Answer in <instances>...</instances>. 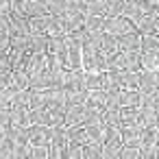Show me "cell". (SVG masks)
Instances as JSON below:
<instances>
[{"instance_id":"obj_18","label":"cell","mask_w":159,"mask_h":159,"mask_svg":"<svg viewBox=\"0 0 159 159\" xmlns=\"http://www.w3.org/2000/svg\"><path fill=\"white\" fill-rule=\"evenodd\" d=\"M46 46H48V35L46 33H31L29 35V50L31 52H46Z\"/></svg>"},{"instance_id":"obj_19","label":"cell","mask_w":159,"mask_h":159,"mask_svg":"<svg viewBox=\"0 0 159 159\" xmlns=\"http://www.w3.org/2000/svg\"><path fill=\"white\" fill-rule=\"evenodd\" d=\"M50 146L57 150H63L68 146V137H66V126H55L50 129Z\"/></svg>"},{"instance_id":"obj_44","label":"cell","mask_w":159,"mask_h":159,"mask_svg":"<svg viewBox=\"0 0 159 159\" xmlns=\"http://www.w3.org/2000/svg\"><path fill=\"white\" fill-rule=\"evenodd\" d=\"M144 2H146V5H150V7H155V9H157V2H159V0H144Z\"/></svg>"},{"instance_id":"obj_28","label":"cell","mask_w":159,"mask_h":159,"mask_svg":"<svg viewBox=\"0 0 159 159\" xmlns=\"http://www.w3.org/2000/svg\"><path fill=\"white\" fill-rule=\"evenodd\" d=\"M102 24H105V18L102 16H85L83 29L87 33H98V31H102Z\"/></svg>"},{"instance_id":"obj_43","label":"cell","mask_w":159,"mask_h":159,"mask_svg":"<svg viewBox=\"0 0 159 159\" xmlns=\"http://www.w3.org/2000/svg\"><path fill=\"white\" fill-rule=\"evenodd\" d=\"M9 126V111L0 109V129H7Z\"/></svg>"},{"instance_id":"obj_36","label":"cell","mask_w":159,"mask_h":159,"mask_svg":"<svg viewBox=\"0 0 159 159\" xmlns=\"http://www.w3.org/2000/svg\"><path fill=\"white\" fill-rule=\"evenodd\" d=\"M42 105H44L42 92H33V89H31V96H29V109H42Z\"/></svg>"},{"instance_id":"obj_14","label":"cell","mask_w":159,"mask_h":159,"mask_svg":"<svg viewBox=\"0 0 159 159\" xmlns=\"http://www.w3.org/2000/svg\"><path fill=\"white\" fill-rule=\"evenodd\" d=\"M66 137L70 144H76V146H87L89 144V135H87V129L81 124V126H70L66 129Z\"/></svg>"},{"instance_id":"obj_6","label":"cell","mask_w":159,"mask_h":159,"mask_svg":"<svg viewBox=\"0 0 159 159\" xmlns=\"http://www.w3.org/2000/svg\"><path fill=\"white\" fill-rule=\"evenodd\" d=\"M105 102H107V92H102V89H92V92H87V98H85L83 107L89 109V111L102 113V111H105Z\"/></svg>"},{"instance_id":"obj_31","label":"cell","mask_w":159,"mask_h":159,"mask_svg":"<svg viewBox=\"0 0 159 159\" xmlns=\"http://www.w3.org/2000/svg\"><path fill=\"white\" fill-rule=\"evenodd\" d=\"M107 70H124V52L122 50H118V52L107 57Z\"/></svg>"},{"instance_id":"obj_37","label":"cell","mask_w":159,"mask_h":159,"mask_svg":"<svg viewBox=\"0 0 159 159\" xmlns=\"http://www.w3.org/2000/svg\"><path fill=\"white\" fill-rule=\"evenodd\" d=\"M139 159H157V146H139Z\"/></svg>"},{"instance_id":"obj_45","label":"cell","mask_w":159,"mask_h":159,"mask_svg":"<svg viewBox=\"0 0 159 159\" xmlns=\"http://www.w3.org/2000/svg\"><path fill=\"white\" fill-rule=\"evenodd\" d=\"M5 139V129H0V142Z\"/></svg>"},{"instance_id":"obj_3","label":"cell","mask_w":159,"mask_h":159,"mask_svg":"<svg viewBox=\"0 0 159 159\" xmlns=\"http://www.w3.org/2000/svg\"><path fill=\"white\" fill-rule=\"evenodd\" d=\"M135 31L133 24L124 18V16H116V18H105V24H102V33H109L113 37H122L126 33Z\"/></svg>"},{"instance_id":"obj_24","label":"cell","mask_w":159,"mask_h":159,"mask_svg":"<svg viewBox=\"0 0 159 159\" xmlns=\"http://www.w3.org/2000/svg\"><path fill=\"white\" fill-rule=\"evenodd\" d=\"M120 85H122V89H137V85H139V72H124L122 70Z\"/></svg>"},{"instance_id":"obj_11","label":"cell","mask_w":159,"mask_h":159,"mask_svg":"<svg viewBox=\"0 0 159 159\" xmlns=\"http://www.w3.org/2000/svg\"><path fill=\"white\" fill-rule=\"evenodd\" d=\"M137 92L142 96L146 94H155L157 92V72H139V85Z\"/></svg>"},{"instance_id":"obj_9","label":"cell","mask_w":159,"mask_h":159,"mask_svg":"<svg viewBox=\"0 0 159 159\" xmlns=\"http://www.w3.org/2000/svg\"><path fill=\"white\" fill-rule=\"evenodd\" d=\"M44 70H46V55H42V52H33V55L29 57V61H26L24 72L29 74V79H33V76L42 74Z\"/></svg>"},{"instance_id":"obj_35","label":"cell","mask_w":159,"mask_h":159,"mask_svg":"<svg viewBox=\"0 0 159 159\" xmlns=\"http://www.w3.org/2000/svg\"><path fill=\"white\" fill-rule=\"evenodd\" d=\"M26 159H48V146H29Z\"/></svg>"},{"instance_id":"obj_7","label":"cell","mask_w":159,"mask_h":159,"mask_svg":"<svg viewBox=\"0 0 159 159\" xmlns=\"http://www.w3.org/2000/svg\"><path fill=\"white\" fill-rule=\"evenodd\" d=\"M120 137H122V146H126V148L142 146V129L139 126H124L120 131Z\"/></svg>"},{"instance_id":"obj_16","label":"cell","mask_w":159,"mask_h":159,"mask_svg":"<svg viewBox=\"0 0 159 159\" xmlns=\"http://www.w3.org/2000/svg\"><path fill=\"white\" fill-rule=\"evenodd\" d=\"M9 50H18V52L29 50V33L9 31Z\"/></svg>"},{"instance_id":"obj_42","label":"cell","mask_w":159,"mask_h":159,"mask_svg":"<svg viewBox=\"0 0 159 159\" xmlns=\"http://www.w3.org/2000/svg\"><path fill=\"white\" fill-rule=\"evenodd\" d=\"M11 13V0H0V16Z\"/></svg>"},{"instance_id":"obj_20","label":"cell","mask_w":159,"mask_h":159,"mask_svg":"<svg viewBox=\"0 0 159 159\" xmlns=\"http://www.w3.org/2000/svg\"><path fill=\"white\" fill-rule=\"evenodd\" d=\"M105 57H109V55H113V52H118L120 50V46H118V37H113V35H109V33H102V39H100V48H98Z\"/></svg>"},{"instance_id":"obj_4","label":"cell","mask_w":159,"mask_h":159,"mask_svg":"<svg viewBox=\"0 0 159 159\" xmlns=\"http://www.w3.org/2000/svg\"><path fill=\"white\" fill-rule=\"evenodd\" d=\"M133 29L139 35H157L159 33V13H150V16H139L133 22Z\"/></svg>"},{"instance_id":"obj_39","label":"cell","mask_w":159,"mask_h":159,"mask_svg":"<svg viewBox=\"0 0 159 159\" xmlns=\"http://www.w3.org/2000/svg\"><path fill=\"white\" fill-rule=\"evenodd\" d=\"M102 159H120V148H107V146H102Z\"/></svg>"},{"instance_id":"obj_17","label":"cell","mask_w":159,"mask_h":159,"mask_svg":"<svg viewBox=\"0 0 159 159\" xmlns=\"http://www.w3.org/2000/svg\"><path fill=\"white\" fill-rule=\"evenodd\" d=\"M118 46L122 52H131V50H139V33L137 31H131L122 37H118Z\"/></svg>"},{"instance_id":"obj_25","label":"cell","mask_w":159,"mask_h":159,"mask_svg":"<svg viewBox=\"0 0 159 159\" xmlns=\"http://www.w3.org/2000/svg\"><path fill=\"white\" fill-rule=\"evenodd\" d=\"M46 26H48V16L29 18V35L31 33H46Z\"/></svg>"},{"instance_id":"obj_47","label":"cell","mask_w":159,"mask_h":159,"mask_svg":"<svg viewBox=\"0 0 159 159\" xmlns=\"http://www.w3.org/2000/svg\"><path fill=\"white\" fill-rule=\"evenodd\" d=\"M48 2H50V0H48Z\"/></svg>"},{"instance_id":"obj_13","label":"cell","mask_w":159,"mask_h":159,"mask_svg":"<svg viewBox=\"0 0 159 159\" xmlns=\"http://www.w3.org/2000/svg\"><path fill=\"white\" fill-rule=\"evenodd\" d=\"M118 102L120 107H133V109H139L142 107V94L137 89H122L118 94Z\"/></svg>"},{"instance_id":"obj_40","label":"cell","mask_w":159,"mask_h":159,"mask_svg":"<svg viewBox=\"0 0 159 159\" xmlns=\"http://www.w3.org/2000/svg\"><path fill=\"white\" fill-rule=\"evenodd\" d=\"M11 74H13L11 70H0V89L11 83Z\"/></svg>"},{"instance_id":"obj_32","label":"cell","mask_w":159,"mask_h":159,"mask_svg":"<svg viewBox=\"0 0 159 159\" xmlns=\"http://www.w3.org/2000/svg\"><path fill=\"white\" fill-rule=\"evenodd\" d=\"M142 146H157V126L142 129Z\"/></svg>"},{"instance_id":"obj_12","label":"cell","mask_w":159,"mask_h":159,"mask_svg":"<svg viewBox=\"0 0 159 159\" xmlns=\"http://www.w3.org/2000/svg\"><path fill=\"white\" fill-rule=\"evenodd\" d=\"M159 50H139V72H157L159 68V59H157Z\"/></svg>"},{"instance_id":"obj_34","label":"cell","mask_w":159,"mask_h":159,"mask_svg":"<svg viewBox=\"0 0 159 159\" xmlns=\"http://www.w3.org/2000/svg\"><path fill=\"white\" fill-rule=\"evenodd\" d=\"M83 159H102V146H96V144L83 146Z\"/></svg>"},{"instance_id":"obj_30","label":"cell","mask_w":159,"mask_h":159,"mask_svg":"<svg viewBox=\"0 0 159 159\" xmlns=\"http://www.w3.org/2000/svg\"><path fill=\"white\" fill-rule=\"evenodd\" d=\"M139 50H159V37L157 35H139Z\"/></svg>"},{"instance_id":"obj_21","label":"cell","mask_w":159,"mask_h":159,"mask_svg":"<svg viewBox=\"0 0 159 159\" xmlns=\"http://www.w3.org/2000/svg\"><path fill=\"white\" fill-rule=\"evenodd\" d=\"M9 24H11V31H20V33H29V18L24 13H9Z\"/></svg>"},{"instance_id":"obj_15","label":"cell","mask_w":159,"mask_h":159,"mask_svg":"<svg viewBox=\"0 0 159 159\" xmlns=\"http://www.w3.org/2000/svg\"><path fill=\"white\" fill-rule=\"evenodd\" d=\"M24 16H48V0H24Z\"/></svg>"},{"instance_id":"obj_33","label":"cell","mask_w":159,"mask_h":159,"mask_svg":"<svg viewBox=\"0 0 159 159\" xmlns=\"http://www.w3.org/2000/svg\"><path fill=\"white\" fill-rule=\"evenodd\" d=\"M29 96H31V89L16 92V94H13V100H11V107H22V109H29Z\"/></svg>"},{"instance_id":"obj_5","label":"cell","mask_w":159,"mask_h":159,"mask_svg":"<svg viewBox=\"0 0 159 159\" xmlns=\"http://www.w3.org/2000/svg\"><path fill=\"white\" fill-rule=\"evenodd\" d=\"M29 146H50V129L42 124H33L26 129Z\"/></svg>"},{"instance_id":"obj_26","label":"cell","mask_w":159,"mask_h":159,"mask_svg":"<svg viewBox=\"0 0 159 159\" xmlns=\"http://www.w3.org/2000/svg\"><path fill=\"white\" fill-rule=\"evenodd\" d=\"M124 72H139V50L124 52Z\"/></svg>"},{"instance_id":"obj_1","label":"cell","mask_w":159,"mask_h":159,"mask_svg":"<svg viewBox=\"0 0 159 159\" xmlns=\"http://www.w3.org/2000/svg\"><path fill=\"white\" fill-rule=\"evenodd\" d=\"M81 70L83 72H105L107 70V57L92 48L89 44L81 46Z\"/></svg>"},{"instance_id":"obj_27","label":"cell","mask_w":159,"mask_h":159,"mask_svg":"<svg viewBox=\"0 0 159 159\" xmlns=\"http://www.w3.org/2000/svg\"><path fill=\"white\" fill-rule=\"evenodd\" d=\"M16 92H22V89H29V74L24 72V70H20V72H13L11 74V83H9Z\"/></svg>"},{"instance_id":"obj_46","label":"cell","mask_w":159,"mask_h":159,"mask_svg":"<svg viewBox=\"0 0 159 159\" xmlns=\"http://www.w3.org/2000/svg\"><path fill=\"white\" fill-rule=\"evenodd\" d=\"M124 2H137V0H124Z\"/></svg>"},{"instance_id":"obj_10","label":"cell","mask_w":159,"mask_h":159,"mask_svg":"<svg viewBox=\"0 0 159 159\" xmlns=\"http://www.w3.org/2000/svg\"><path fill=\"white\" fill-rule=\"evenodd\" d=\"M59 20H61V26H63V33H66V35H68V33H74V31H79V29H83V24H85V16H83V13H66V16H61Z\"/></svg>"},{"instance_id":"obj_8","label":"cell","mask_w":159,"mask_h":159,"mask_svg":"<svg viewBox=\"0 0 159 159\" xmlns=\"http://www.w3.org/2000/svg\"><path fill=\"white\" fill-rule=\"evenodd\" d=\"M9 126L11 129H29V109L9 107Z\"/></svg>"},{"instance_id":"obj_23","label":"cell","mask_w":159,"mask_h":159,"mask_svg":"<svg viewBox=\"0 0 159 159\" xmlns=\"http://www.w3.org/2000/svg\"><path fill=\"white\" fill-rule=\"evenodd\" d=\"M105 83V72H85V89H102Z\"/></svg>"},{"instance_id":"obj_2","label":"cell","mask_w":159,"mask_h":159,"mask_svg":"<svg viewBox=\"0 0 159 159\" xmlns=\"http://www.w3.org/2000/svg\"><path fill=\"white\" fill-rule=\"evenodd\" d=\"M61 92L68 94H79V92H87L85 89V72L83 70H66L63 72V81H61Z\"/></svg>"},{"instance_id":"obj_29","label":"cell","mask_w":159,"mask_h":159,"mask_svg":"<svg viewBox=\"0 0 159 159\" xmlns=\"http://www.w3.org/2000/svg\"><path fill=\"white\" fill-rule=\"evenodd\" d=\"M102 146H107V148H122V137H120V131L107 129V131H105V142H102Z\"/></svg>"},{"instance_id":"obj_22","label":"cell","mask_w":159,"mask_h":159,"mask_svg":"<svg viewBox=\"0 0 159 159\" xmlns=\"http://www.w3.org/2000/svg\"><path fill=\"white\" fill-rule=\"evenodd\" d=\"M102 13L105 18H116V16H122V9H124V0H102Z\"/></svg>"},{"instance_id":"obj_38","label":"cell","mask_w":159,"mask_h":159,"mask_svg":"<svg viewBox=\"0 0 159 159\" xmlns=\"http://www.w3.org/2000/svg\"><path fill=\"white\" fill-rule=\"evenodd\" d=\"M120 159H139V148H120Z\"/></svg>"},{"instance_id":"obj_41","label":"cell","mask_w":159,"mask_h":159,"mask_svg":"<svg viewBox=\"0 0 159 159\" xmlns=\"http://www.w3.org/2000/svg\"><path fill=\"white\" fill-rule=\"evenodd\" d=\"M0 70H11L9 68V50L0 52Z\"/></svg>"}]
</instances>
